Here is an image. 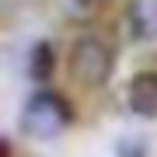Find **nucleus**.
I'll use <instances>...</instances> for the list:
<instances>
[{"mask_svg": "<svg viewBox=\"0 0 157 157\" xmlns=\"http://www.w3.org/2000/svg\"><path fill=\"white\" fill-rule=\"evenodd\" d=\"M52 73H56V49L49 42H35L28 52V77L35 84H45Z\"/></svg>", "mask_w": 157, "mask_h": 157, "instance_id": "4", "label": "nucleus"}, {"mask_svg": "<svg viewBox=\"0 0 157 157\" xmlns=\"http://www.w3.org/2000/svg\"><path fill=\"white\" fill-rule=\"evenodd\" d=\"M129 108L140 119H157V70H143L129 80Z\"/></svg>", "mask_w": 157, "mask_h": 157, "instance_id": "3", "label": "nucleus"}, {"mask_svg": "<svg viewBox=\"0 0 157 157\" xmlns=\"http://www.w3.org/2000/svg\"><path fill=\"white\" fill-rule=\"evenodd\" d=\"M112 67H115V56L98 35H84V39L73 42L70 49V73L77 84L84 87H101L108 77H112Z\"/></svg>", "mask_w": 157, "mask_h": 157, "instance_id": "2", "label": "nucleus"}, {"mask_svg": "<svg viewBox=\"0 0 157 157\" xmlns=\"http://www.w3.org/2000/svg\"><path fill=\"white\" fill-rule=\"evenodd\" d=\"M119 157H147V150H143V143L122 140V143H119Z\"/></svg>", "mask_w": 157, "mask_h": 157, "instance_id": "5", "label": "nucleus"}, {"mask_svg": "<svg viewBox=\"0 0 157 157\" xmlns=\"http://www.w3.org/2000/svg\"><path fill=\"white\" fill-rule=\"evenodd\" d=\"M73 122V108L70 101L56 94V91H35L21 108V133L32 140H52Z\"/></svg>", "mask_w": 157, "mask_h": 157, "instance_id": "1", "label": "nucleus"}]
</instances>
